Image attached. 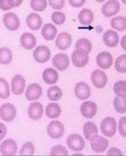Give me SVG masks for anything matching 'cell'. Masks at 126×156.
Returning a JSON list of instances; mask_svg holds the SVG:
<instances>
[{"label": "cell", "mask_w": 126, "mask_h": 156, "mask_svg": "<svg viewBox=\"0 0 126 156\" xmlns=\"http://www.w3.org/2000/svg\"><path fill=\"white\" fill-rule=\"evenodd\" d=\"M71 60L76 67H83L88 64L89 61V54L84 50L76 49L71 55Z\"/></svg>", "instance_id": "1"}, {"label": "cell", "mask_w": 126, "mask_h": 156, "mask_svg": "<svg viewBox=\"0 0 126 156\" xmlns=\"http://www.w3.org/2000/svg\"><path fill=\"white\" fill-rule=\"evenodd\" d=\"M117 123L115 118L107 117L102 121L101 124L102 133L105 136L111 137L115 134L117 131Z\"/></svg>", "instance_id": "2"}, {"label": "cell", "mask_w": 126, "mask_h": 156, "mask_svg": "<svg viewBox=\"0 0 126 156\" xmlns=\"http://www.w3.org/2000/svg\"><path fill=\"white\" fill-rule=\"evenodd\" d=\"M16 108L10 103L4 104L0 108V118L3 121L11 122L16 118Z\"/></svg>", "instance_id": "3"}, {"label": "cell", "mask_w": 126, "mask_h": 156, "mask_svg": "<svg viewBox=\"0 0 126 156\" xmlns=\"http://www.w3.org/2000/svg\"><path fill=\"white\" fill-rule=\"evenodd\" d=\"M3 22L6 28L11 31L18 30L20 27L19 18L16 14L12 12L5 14L3 16Z\"/></svg>", "instance_id": "4"}, {"label": "cell", "mask_w": 126, "mask_h": 156, "mask_svg": "<svg viewBox=\"0 0 126 156\" xmlns=\"http://www.w3.org/2000/svg\"><path fill=\"white\" fill-rule=\"evenodd\" d=\"M48 134L50 138L59 139L63 136L64 127L59 121H53L50 122L47 128Z\"/></svg>", "instance_id": "5"}, {"label": "cell", "mask_w": 126, "mask_h": 156, "mask_svg": "<svg viewBox=\"0 0 126 156\" xmlns=\"http://www.w3.org/2000/svg\"><path fill=\"white\" fill-rule=\"evenodd\" d=\"M121 5L117 0H109L102 6L101 11L107 18L114 16L120 11Z\"/></svg>", "instance_id": "6"}, {"label": "cell", "mask_w": 126, "mask_h": 156, "mask_svg": "<svg viewBox=\"0 0 126 156\" xmlns=\"http://www.w3.org/2000/svg\"><path fill=\"white\" fill-rule=\"evenodd\" d=\"M67 144L69 148L74 151H80L86 145L84 139L77 134H71L68 137Z\"/></svg>", "instance_id": "7"}, {"label": "cell", "mask_w": 126, "mask_h": 156, "mask_svg": "<svg viewBox=\"0 0 126 156\" xmlns=\"http://www.w3.org/2000/svg\"><path fill=\"white\" fill-rule=\"evenodd\" d=\"M33 56L34 59L37 63H45L50 59V50L46 46H39L34 51Z\"/></svg>", "instance_id": "8"}, {"label": "cell", "mask_w": 126, "mask_h": 156, "mask_svg": "<svg viewBox=\"0 0 126 156\" xmlns=\"http://www.w3.org/2000/svg\"><path fill=\"white\" fill-rule=\"evenodd\" d=\"M90 141L92 149L94 151L98 153L104 152L109 145L107 139L98 135L94 136Z\"/></svg>", "instance_id": "9"}, {"label": "cell", "mask_w": 126, "mask_h": 156, "mask_svg": "<svg viewBox=\"0 0 126 156\" xmlns=\"http://www.w3.org/2000/svg\"><path fill=\"white\" fill-rule=\"evenodd\" d=\"M12 91L15 95H20L23 93L26 87V80L22 75H15L11 82Z\"/></svg>", "instance_id": "10"}, {"label": "cell", "mask_w": 126, "mask_h": 156, "mask_svg": "<svg viewBox=\"0 0 126 156\" xmlns=\"http://www.w3.org/2000/svg\"><path fill=\"white\" fill-rule=\"evenodd\" d=\"M52 63L54 66L59 71H64L69 67L70 62L69 58L67 55L59 53L54 56Z\"/></svg>", "instance_id": "11"}, {"label": "cell", "mask_w": 126, "mask_h": 156, "mask_svg": "<svg viewBox=\"0 0 126 156\" xmlns=\"http://www.w3.org/2000/svg\"><path fill=\"white\" fill-rule=\"evenodd\" d=\"M18 149V145L16 142L11 139L5 140L0 146V151L2 155L5 156L15 155Z\"/></svg>", "instance_id": "12"}, {"label": "cell", "mask_w": 126, "mask_h": 156, "mask_svg": "<svg viewBox=\"0 0 126 156\" xmlns=\"http://www.w3.org/2000/svg\"><path fill=\"white\" fill-rule=\"evenodd\" d=\"M43 94L42 87L37 83H32L28 86L25 92V97L28 100H38Z\"/></svg>", "instance_id": "13"}, {"label": "cell", "mask_w": 126, "mask_h": 156, "mask_svg": "<svg viewBox=\"0 0 126 156\" xmlns=\"http://www.w3.org/2000/svg\"><path fill=\"white\" fill-rule=\"evenodd\" d=\"M97 64L103 69H107L112 66L113 58L110 52L104 51L98 54L96 58Z\"/></svg>", "instance_id": "14"}, {"label": "cell", "mask_w": 126, "mask_h": 156, "mask_svg": "<svg viewBox=\"0 0 126 156\" xmlns=\"http://www.w3.org/2000/svg\"><path fill=\"white\" fill-rule=\"evenodd\" d=\"M91 80L95 87L101 89L106 86L108 78L104 72L100 69H97L92 73Z\"/></svg>", "instance_id": "15"}, {"label": "cell", "mask_w": 126, "mask_h": 156, "mask_svg": "<svg viewBox=\"0 0 126 156\" xmlns=\"http://www.w3.org/2000/svg\"><path fill=\"white\" fill-rule=\"evenodd\" d=\"M74 92L78 99L81 100H86L90 97L91 89L89 86L86 82H79L75 87Z\"/></svg>", "instance_id": "16"}, {"label": "cell", "mask_w": 126, "mask_h": 156, "mask_svg": "<svg viewBox=\"0 0 126 156\" xmlns=\"http://www.w3.org/2000/svg\"><path fill=\"white\" fill-rule=\"evenodd\" d=\"M72 39L71 35L66 32H62L58 36L56 40V45L61 50H66L70 47Z\"/></svg>", "instance_id": "17"}, {"label": "cell", "mask_w": 126, "mask_h": 156, "mask_svg": "<svg viewBox=\"0 0 126 156\" xmlns=\"http://www.w3.org/2000/svg\"><path fill=\"white\" fill-rule=\"evenodd\" d=\"M44 112L43 105L40 102H33L30 104L28 109L29 117L36 121L42 118Z\"/></svg>", "instance_id": "18"}, {"label": "cell", "mask_w": 126, "mask_h": 156, "mask_svg": "<svg viewBox=\"0 0 126 156\" xmlns=\"http://www.w3.org/2000/svg\"><path fill=\"white\" fill-rule=\"evenodd\" d=\"M27 26L32 30H38L41 27L42 20L41 17L38 14L31 13L29 14L26 19Z\"/></svg>", "instance_id": "19"}, {"label": "cell", "mask_w": 126, "mask_h": 156, "mask_svg": "<svg viewBox=\"0 0 126 156\" xmlns=\"http://www.w3.org/2000/svg\"><path fill=\"white\" fill-rule=\"evenodd\" d=\"M20 43L24 48L31 50L36 45L37 39L33 34L30 32H25L20 37Z\"/></svg>", "instance_id": "20"}, {"label": "cell", "mask_w": 126, "mask_h": 156, "mask_svg": "<svg viewBox=\"0 0 126 156\" xmlns=\"http://www.w3.org/2000/svg\"><path fill=\"white\" fill-rule=\"evenodd\" d=\"M120 37L116 32L112 30H109L104 34L103 41L107 47L113 48L118 45Z\"/></svg>", "instance_id": "21"}, {"label": "cell", "mask_w": 126, "mask_h": 156, "mask_svg": "<svg viewBox=\"0 0 126 156\" xmlns=\"http://www.w3.org/2000/svg\"><path fill=\"white\" fill-rule=\"evenodd\" d=\"M81 112L83 116L87 118H92L96 114L97 107L95 103L88 101L82 104Z\"/></svg>", "instance_id": "22"}, {"label": "cell", "mask_w": 126, "mask_h": 156, "mask_svg": "<svg viewBox=\"0 0 126 156\" xmlns=\"http://www.w3.org/2000/svg\"><path fill=\"white\" fill-rule=\"evenodd\" d=\"M44 81L47 84L52 85L57 83L59 75L57 72L54 69L47 68L45 70L42 75Z\"/></svg>", "instance_id": "23"}, {"label": "cell", "mask_w": 126, "mask_h": 156, "mask_svg": "<svg viewBox=\"0 0 126 156\" xmlns=\"http://www.w3.org/2000/svg\"><path fill=\"white\" fill-rule=\"evenodd\" d=\"M43 37L47 41L53 40L57 34V28L52 23H46L44 25L41 30Z\"/></svg>", "instance_id": "24"}, {"label": "cell", "mask_w": 126, "mask_h": 156, "mask_svg": "<svg viewBox=\"0 0 126 156\" xmlns=\"http://www.w3.org/2000/svg\"><path fill=\"white\" fill-rule=\"evenodd\" d=\"M94 15L91 10L84 8L80 12L78 19L82 25L84 26L90 25L94 20Z\"/></svg>", "instance_id": "25"}, {"label": "cell", "mask_w": 126, "mask_h": 156, "mask_svg": "<svg viewBox=\"0 0 126 156\" xmlns=\"http://www.w3.org/2000/svg\"><path fill=\"white\" fill-rule=\"evenodd\" d=\"M83 133L86 139L90 141L94 136L98 135L97 127L94 123L88 122L83 126Z\"/></svg>", "instance_id": "26"}, {"label": "cell", "mask_w": 126, "mask_h": 156, "mask_svg": "<svg viewBox=\"0 0 126 156\" xmlns=\"http://www.w3.org/2000/svg\"><path fill=\"white\" fill-rule=\"evenodd\" d=\"M62 109L58 104L51 103L47 106L46 114L48 117L50 118H57L60 116Z\"/></svg>", "instance_id": "27"}, {"label": "cell", "mask_w": 126, "mask_h": 156, "mask_svg": "<svg viewBox=\"0 0 126 156\" xmlns=\"http://www.w3.org/2000/svg\"><path fill=\"white\" fill-rule=\"evenodd\" d=\"M111 25L113 29L122 32L126 29V19L122 16L116 17L111 20Z\"/></svg>", "instance_id": "28"}, {"label": "cell", "mask_w": 126, "mask_h": 156, "mask_svg": "<svg viewBox=\"0 0 126 156\" xmlns=\"http://www.w3.org/2000/svg\"><path fill=\"white\" fill-rule=\"evenodd\" d=\"M12 59V52L11 50L5 47L0 49V63L4 65L9 64Z\"/></svg>", "instance_id": "29"}, {"label": "cell", "mask_w": 126, "mask_h": 156, "mask_svg": "<svg viewBox=\"0 0 126 156\" xmlns=\"http://www.w3.org/2000/svg\"><path fill=\"white\" fill-rule=\"evenodd\" d=\"M114 106L117 112L124 114L126 112V97H117L114 100Z\"/></svg>", "instance_id": "30"}, {"label": "cell", "mask_w": 126, "mask_h": 156, "mask_svg": "<svg viewBox=\"0 0 126 156\" xmlns=\"http://www.w3.org/2000/svg\"><path fill=\"white\" fill-rule=\"evenodd\" d=\"M62 95V91L59 87H50L47 91V96L50 101H57L60 99Z\"/></svg>", "instance_id": "31"}, {"label": "cell", "mask_w": 126, "mask_h": 156, "mask_svg": "<svg viewBox=\"0 0 126 156\" xmlns=\"http://www.w3.org/2000/svg\"><path fill=\"white\" fill-rule=\"evenodd\" d=\"M10 95L9 85L8 82L4 78L0 77V98L7 99Z\"/></svg>", "instance_id": "32"}, {"label": "cell", "mask_w": 126, "mask_h": 156, "mask_svg": "<svg viewBox=\"0 0 126 156\" xmlns=\"http://www.w3.org/2000/svg\"><path fill=\"white\" fill-rule=\"evenodd\" d=\"M114 91L117 96L126 97V82L121 80L115 83L113 87Z\"/></svg>", "instance_id": "33"}, {"label": "cell", "mask_w": 126, "mask_h": 156, "mask_svg": "<svg viewBox=\"0 0 126 156\" xmlns=\"http://www.w3.org/2000/svg\"><path fill=\"white\" fill-rule=\"evenodd\" d=\"M115 67L116 71L122 73H126V55L123 54L116 59Z\"/></svg>", "instance_id": "34"}, {"label": "cell", "mask_w": 126, "mask_h": 156, "mask_svg": "<svg viewBox=\"0 0 126 156\" xmlns=\"http://www.w3.org/2000/svg\"><path fill=\"white\" fill-rule=\"evenodd\" d=\"M76 49H82L86 51L88 54L91 52L92 49V44L90 41L86 38H81L76 42Z\"/></svg>", "instance_id": "35"}, {"label": "cell", "mask_w": 126, "mask_h": 156, "mask_svg": "<svg viewBox=\"0 0 126 156\" xmlns=\"http://www.w3.org/2000/svg\"><path fill=\"white\" fill-rule=\"evenodd\" d=\"M46 0H31L30 5L32 10L36 12L45 11L47 6Z\"/></svg>", "instance_id": "36"}, {"label": "cell", "mask_w": 126, "mask_h": 156, "mask_svg": "<svg viewBox=\"0 0 126 156\" xmlns=\"http://www.w3.org/2000/svg\"><path fill=\"white\" fill-rule=\"evenodd\" d=\"M35 152V147L33 143L30 142L26 143L23 145L20 151L22 156L32 155Z\"/></svg>", "instance_id": "37"}, {"label": "cell", "mask_w": 126, "mask_h": 156, "mask_svg": "<svg viewBox=\"0 0 126 156\" xmlns=\"http://www.w3.org/2000/svg\"><path fill=\"white\" fill-rule=\"evenodd\" d=\"M51 18L52 21L57 25H62L64 23L66 20L65 15L61 12L56 11L52 14Z\"/></svg>", "instance_id": "38"}, {"label": "cell", "mask_w": 126, "mask_h": 156, "mask_svg": "<svg viewBox=\"0 0 126 156\" xmlns=\"http://www.w3.org/2000/svg\"><path fill=\"white\" fill-rule=\"evenodd\" d=\"M69 154L68 151L65 147L61 145L54 146L51 149L50 155H68Z\"/></svg>", "instance_id": "39"}, {"label": "cell", "mask_w": 126, "mask_h": 156, "mask_svg": "<svg viewBox=\"0 0 126 156\" xmlns=\"http://www.w3.org/2000/svg\"><path fill=\"white\" fill-rule=\"evenodd\" d=\"M49 3L53 9L60 10L64 7L65 0H49Z\"/></svg>", "instance_id": "40"}, {"label": "cell", "mask_w": 126, "mask_h": 156, "mask_svg": "<svg viewBox=\"0 0 126 156\" xmlns=\"http://www.w3.org/2000/svg\"><path fill=\"white\" fill-rule=\"evenodd\" d=\"M119 130L120 134L124 138L126 137V117L121 118L119 123Z\"/></svg>", "instance_id": "41"}, {"label": "cell", "mask_w": 126, "mask_h": 156, "mask_svg": "<svg viewBox=\"0 0 126 156\" xmlns=\"http://www.w3.org/2000/svg\"><path fill=\"white\" fill-rule=\"evenodd\" d=\"M86 0H69L70 4L73 7L79 8L84 5Z\"/></svg>", "instance_id": "42"}, {"label": "cell", "mask_w": 126, "mask_h": 156, "mask_svg": "<svg viewBox=\"0 0 126 156\" xmlns=\"http://www.w3.org/2000/svg\"><path fill=\"white\" fill-rule=\"evenodd\" d=\"M107 155L108 156H121L122 155V152L120 149L112 147L108 150L107 152Z\"/></svg>", "instance_id": "43"}, {"label": "cell", "mask_w": 126, "mask_h": 156, "mask_svg": "<svg viewBox=\"0 0 126 156\" xmlns=\"http://www.w3.org/2000/svg\"><path fill=\"white\" fill-rule=\"evenodd\" d=\"M8 4L12 8L18 7L22 4L23 0H6Z\"/></svg>", "instance_id": "44"}, {"label": "cell", "mask_w": 126, "mask_h": 156, "mask_svg": "<svg viewBox=\"0 0 126 156\" xmlns=\"http://www.w3.org/2000/svg\"><path fill=\"white\" fill-rule=\"evenodd\" d=\"M6 133V127L3 123L0 122V141L5 138Z\"/></svg>", "instance_id": "45"}, {"label": "cell", "mask_w": 126, "mask_h": 156, "mask_svg": "<svg viewBox=\"0 0 126 156\" xmlns=\"http://www.w3.org/2000/svg\"><path fill=\"white\" fill-rule=\"evenodd\" d=\"M0 9L3 11H7L12 8L8 4L6 0H0Z\"/></svg>", "instance_id": "46"}, {"label": "cell", "mask_w": 126, "mask_h": 156, "mask_svg": "<svg viewBox=\"0 0 126 156\" xmlns=\"http://www.w3.org/2000/svg\"><path fill=\"white\" fill-rule=\"evenodd\" d=\"M126 35L124 36L123 37H122L121 40V46L123 49L124 50L126 51Z\"/></svg>", "instance_id": "47"}, {"label": "cell", "mask_w": 126, "mask_h": 156, "mask_svg": "<svg viewBox=\"0 0 126 156\" xmlns=\"http://www.w3.org/2000/svg\"><path fill=\"white\" fill-rule=\"evenodd\" d=\"M105 0H95V1L99 3H102L105 1Z\"/></svg>", "instance_id": "48"}, {"label": "cell", "mask_w": 126, "mask_h": 156, "mask_svg": "<svg viewBox=\"0 0 126 156\" xmlns=\"http://www.w3.org/2000/svg\"><path fill=\"white\" fill-rule=\"evenodd\" d=\"M122 2L124 3V4H126V0H121Z\"/></svg>", "instance_id": "49"}]
</instances>
